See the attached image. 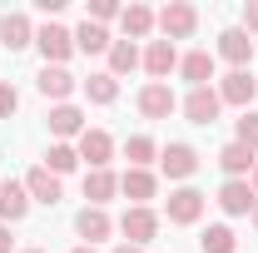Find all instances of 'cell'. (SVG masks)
I'll return each mask as SVG.
<instances>
[{"mask_svg": "<svg viewBox=\"0 0 258 253\" xmlns=\"http://www.w3.org/2000/svg\"><path fill=\"white\" fill-rule=\"evenodd\" d=\"M253 95H258V80L248 75V70H233V75H224V85H219V99L224 104H253Z\"/></svg>", "mask_w": 258, "mask_h": 253, "instance_id": "obj_7", "label": "cell"}, {"mask_svg": "<svg viewBox=\"0 0 258 253\" xmlns=\"http://www.w3.org/2000/svg\"><path fill=\"white\" fill-rule=\"evenodd\" d=\"M179 70H184V80L199 90V85H209V80H214V55H209V50H189V55L179 60Z\"/></svg>", "mask_w": 258, "mask_h": 253, "instance_id": "obj_21", "label": "cell"}, {"mask_svg": "<svg viewBox=\"0 0 258 253\" xmlns=\"http://www.w3.org/2000/svg\"><path fill=\"white\" fill-rule=\"evenodd\" d=\"M35 85H40V95H45V99H64L70 90H75V75H70L64 65H45Z\"/></svg>", "mask_w": 258, "mask_h": 253, "instance_id": "obj_18", "label": "cell"}, {"mask_svg": "<svg viewBox=\"0 0 258 253\" xmlns=\"http://www.w3.org/2000/svg\"><path fill=\"white\" fill-rule=\"evenodd\" d=\"M219 55H224L228 65L243 70V65L253 60V40H248V30H224V35H219Z\"/></svg>", "mask_w": 258, "mask_h": 253, "instance_id": "obj_16", "label": "cell"}, {"mask_svg": "<svg viewBox=\"0 0 258 253\" xmlns=\"http://www.w3.org/2000/svg\"><path fill=\"white\" fill-rule=\"evenodd\" d=\"M204 219V194L199 189H174L169 194V223H199Z\"/></svg>", "mask_w": 258, "mask_h": 253, "instance_id": "obj_8", "label": "cell"}, {"mask_svg": "<svg viewBox=\"0 0 258 253\" xmlns=\"http://www.w3.org/2000/svg\"><path fill=\"white\" fill-rule=\"evenodd\" d=\"M159 164H164L169 179H189L194 169H199V154H194V144H169L159 154Z\"/></svg>", "mask_w": 258, "mask_h": 253, "instance_id": "obj_13", "label": "cell"}, {"mask_svg": "<svg viewBox=\"0 0 258 253\" xmlns=\"http://www.w3.org/2000/svg\"><path fill=\"white\" fill-rule=\"evenodd\" d=\"M114 253H139V248H134V243H119V248H114Z\"/></svg>", "mask_w": 258, "mask_h": 253, "instance_id": "obj_35", "label": "cell"}, {"mask_svg": "<svg viewBox=\"0 0 258 253\" xmlns=\"http://www.w3.org/2000/svg\"><path fill=\"white\" fill-rule=\"evenodd\" d=\"M119 189L134 199V209H149V199H154V189H159V179H154L149 169H129L124 179H119Z\"/></svg>", "mask_w": 258, "mask_h": 253, "instance_id": "obj_15", "label": "cell"}, {"mask_svg": "<svg viewBox=\"0 0 258 253\" xmlns=\"http://www.w3.org/2000/svg\"><path fill=\"white\" fill-rule=\"evenodd\" d=\"M70 253H95V248H90V243H80V248H70Z\"/></svg>", "mask_w": 258, "mask_h": 253, "instance_id": "obj_36", "label": "cell"}, {"mask_svg": "<svg viewBox=\"0 0 258 253\" xmlns=\"http://www.w3.org/2000/svg\"><path fill=\"white\" fill-rule=\"evenodd\" d=\"M119 20H124V40H139V35L154 30V10H149V5H124Z\"/></svg>", "mask_w": 258, "mask_h": 253, "instance_id": "obj_23", "label": "cell"}, {"mask_svg": "<svg viewBox=\"0 0 258 253\" xmlns=\"http://www.w3.org/2000/svg\"><path fill=\"white\" fill-rule=\"evenodd\" d=\"M109 154H114V139L104 129H85L80 134V159H90V169H109Z\"/></svg>", "mask_w": 258, "mask_h": 253, "instance_id": "obj_9", "label": "cell"}, {"mask_svg": "<svg viewBox=\"0 0 258 253\" xmlns=\"http://www.w3.org/2000/svg\"><path fill=\"white\" fill-rule=\"evenodd\" d=\"M119 233H124V243L139 248V243H149V238L159 233V214H154V209H134V204H129L124 219H119Z\"/></svg>", "mask_w": 258, "mask_h": 253, "instance_id": "obj_1", "label": "cell"}, {"mask_svg": "<svg viewBox=\"0 0 258 253\" xmlns=\"http://www.w3.org/2000/svg\"><path fill=\"white\" fill-rule=\"evenodd\" d=\"M0 253H10V228L0 223Z\"/></svg>", "mask_w": 258, "mask_h": 253, "instance_id": "obj_34", "label": "cell"}, {"mask_svg": "<svg viewBox=\"0 0 258 253\" xmlns=\"http://www.w3.org/2000/svg\"><path fill=\"white\" fill-rule=\"evenodd\" d=\"M219 109H224V99H219V90H209V85L189 90V99H184L189 124H214V119H219Z\"/></svg>", "mask_w": 258, "mask_h": 253, "instance_id": "obj_4", "label": "cell"}, {"mask_svg": "<svg viewBox=\"0 0 258 253\" xmlns=\"http://www.w3.org/2000/svg\"><path fill=\"white\" fill-rule=\"evenodd\" d=\"M85 95L95 99V104H114V99H119V80H114L109 70H104V75H90V80H85Z\"/></svg>", "mask_w": 258, "mask_h": 253, "instance_id": "obj_27", "label": "cell"}, {"mask_svg": "<svg viewBox=\"0 0 258 253\" xmlns=\"http://www.w3.org/2000/svg\"><path fill=\"white\" fill-rule=\"evenodd\" d=\"M119 194V179L109 174V169H90L85 174V199H90V209H104V199H114Z\"/></svg>", "mask_w": 258, "mask_h": 253, "instance_id": "obj_17", "label": "cell"}, {"mask_svg": "<svg viewBox=\"0 0 258 253\" xmlns=\"http://www.w3.org/2000/svg\"><path fill=\"white\" fill-rule=\"evenodd\" d=\"M0 45H5V50H25V45H35V30H30V20H25L20 10H10V15L0 20Z\"/></svg>", "mask_w": 258, "mask_h": 253, "instance_id": "obj_14", "label": "cell"}, {"mask_svg": "<svg viewBox=\"0 0 258 253\" xmlns=\"http://www.w3.org/2000/svg\"><path fill=\"white\" fill-rule=\"evenodd\" d=\"M15 109H20V95H15V85H5V80H0V119H10Z\"/></svg>", "mask_w": 258, "mask_h": 253, "instance_id": "obj_31", "label": "cell"}, {"mask_svg": "<svg viewBox=\"0 0 258 253\" xmlns=\"http://www.w3.org/2000/svg\"><path fill=\"white\" fill-rule=\"evenodd\" d=\"M194 25H199V10H194V5H184V0H169V5L159 10L164 40H184V35H194Z\"/></svg>", "mask_w": 258, "mask_h": 253, "instance_id": "obj_2", "label": "cell"}, {"mask_svg": "<svg viewBox=\"0 0 258 253\" xmlns=\"http://www.w3.org/2000/svg\"><path fill=\"white\" fill-rule=\"evenodd\" d=\"M243 20H248V30L258 35V0H248V10H243Z\"/></svg>", "mask_w": 258, "mask_h": 253, "instance_id": "obj_33", "label": "cell"}, {"mask_svg": "<svg viewBox=\"0 0 258 253\" xmlns=\"http://www.w3.org/2000/svg\"><path fill=\"white\" fill-rule=\"evenodd\" d=\"M219 164H224L228 179H243V174L253 169V149H243V144L233 139V144H224V149H219Z\"/></svg>", "mask_w": 258, "mask_h": 253, "instance_id": "obj_22", "label": "cell"}, {"mask_svg": "<svg viewBox=\"0 0 258 253\" xmlns=\"http://www.w3.org/2000/svg\"><path fill=\"white\" fill-rule=\"evenodd\" d=\"M253 228H258V209H253Z\"/></svg>", "mask_w": 258, "mask_h": 253, "instance_id": "obj_38", "label": "cell"}, {"mask_svg": "<svg viewBox=\"0 0 258 253\" xmlns=\"http://www.w3.org/2000/svg\"><path fill=\"white\" fill-rule=\"evenodd\" d=\"M253 194H258V164H253Z\"/></svg>", "mask_w": 258, "mask_h": 253, "instance_id": "obj_37", "label": "cell"}, {"mask_svg": "<svg viewBox=\"0 0 258 253\" xmlns=\"http://www.w3.org/2000/svg\"><path fill=\"white\" fill-rule=\"evenodd\" d=\"M219 209H224V214H233V219H238V214H253V209H258L253 184H248V179H228L224 189H219Z\"/></svg>", "mask_w": 258, "mask_h": 253, "instance_id": "obj_6", "label": "cell"}, {"mask_svg": "<svg viewBox=\"0 0 258 253\" xmlns=\"http://www.w3.org/2000/svg\"><path fill=\"white\" fill-rule=\"evenodd\" d=\"M90 15H95V25H104V20H114V15H119V5H114V0H95V5H90Z\"/></svg>", "mask_w": 258, "mask_h": 253, "instance_id": "obj_32", "label": "cell"}, {"mask_svg": "<svg viewBox=\"0 0 258 253\" xmlns=\"http://www.w3.org/2000/svg\"><path fill=\"white\" fill-rule=\"evenodd\" d=\"M199 248H204V253H233V248H238V238H233L228 223H209L204 238H199Z\"/></svg>", "mask_w": 258, "mask_h": 253, "instance_id": "obj_25", "label": "cell"}, {"mask_svg": "<svg viewBox=\"0 0 258 253\" xmlns=\"http://www.w3.org/2000/svg\"><path fill=\"white\" fill-rule=\"evenodd\" d=\"M35 45H40L45 65H64L70 50H75V35L64 30V25H45V30H35Z\"/></svg>", "mask_w": 258, "mask_h": 253, "instance_id": "obj_3", "label": "cell"}, {"mask_svg": "<svg viewBox=\"0 0 258 253\" xmlns=\"http://www.w3.org/2000/svg\"><path fill=\"white\" fill-rule=\"evenodd\" d=\"M134 65H139V45H134V40H114V45H109V75L119 80Z\"/></svg>", "mask_w": 258, "mask_h": 253, "instance_id": "obj_26", "label": "cell"}, {"mask_svg": "<svg viewBox=\"0 0 258 253\" xmlns=\"http://www.w3.org/2000/svg\"><path fill=\"white\" fill-rule=\"evenodd\" d=\"M174 109H179V99H174V90H169L164 80H154V85L139 90V114H149V119H169Z\"/></svg>", "mask_w": 258, "mask_h": 253, "instance_id": "obj_5", "label": "cell"}, {"mask_svg": "<svg viewBox=\"0 0 258 253\" xmlns=\"http://www.w3.org/2000/svg\"><path fill=\"white\" fill-rule=\"evenodd\" d=\"M238 144L258 154V114H243V119H238Z\"/></svg>", "mask_w": 258, "mask_h": 253, "instance_id": "obj_30", "label": "cell"}, {"mask_svg": "<svg viewBox=\"0 0 258 253\" xmlns=\"http://www.w3.org/2000/svg\"><path fill=\"white\" fill-rule=\"evenodd\" d=\"M50 129H55L60 139H70V134H85V114H80L75 104H55V109H50Z\"/></svg>", "mask_w": 258, "mask_h": 253, "instance_id": "obj_24", "label": "cell"}, {"mask_svg": "<svg viewBox=\"0 0 258 253\" xmlns=\"http://www.w3.org/2000/svg\"><path fill=\"white\" fill-rule=\"evenodd\" d=\"M25 253H45V248H25Z\"/></svg>", "mask_w": 258, "mask_h": 253, "instance_id": "obj_39", "label": "cell"}, {"mask_svg": "<svg viewBox=\"0 0 258 253\" xmlns=\"http://www.w3.org/2000/svg\"><path fill=\"white\" fill-rule=\"evenodd\" d=\"M124 154H129V169H149L159 149H154V139H149V134H134V139L124 144Z\"/></svg>", "mask_w": 258, "mask_h": 253, "instance_id": "obj_28", "label": "cell"}, {"mask_svg": "<svg viewBox=\"0 0 258 253\" xmlns=\"http://www.w3.org/2000/svg\"><path fill=\"white\" fill-rule=\"evenodd\" d=\"M25 194H30L35 204H50V209H55V204H60V179L40 164V169H30V174H25Z\"/></svg>", "mask_w": 258, "mask_h": 253, "instance_id": "obj_11", "label": "cell"}, {"mask_svg": "<svg viewBox=\"0 0 258 253\" xmlns=\"http://www.w3.org/2000/svg\"><path fill=\"white\" fill-rule=\"evenodd\" d=\"M75 228H80V238H85V243L95 248L99 238H109V228H114V219H109L104 209H90V204H85V209H80V219H75Z\"/></svg>", "mask_w": 258, "mask_h": 253, "instance_id": "obj_12", "label": "cell"}, {"mask_svg": "<svg viewBox=\"0 0 258 253\" xmlns=\"http://www.w3.org/2000/svg\"><path fill=\"white\" fill-rule=\"evenodd\" d=\"M25 214H30V194H25V184L5 179V184H0V219H5V223H20Z\"/></svg>", "mask_w": 258, "mask_h": 253, "instance_id": "obj_10", "label": "cell"}, {"mask_svg": "<svg viewBox=\"0 0 258 253\" xmlns=\"http://www.w3.org/2000/svg\"><path fill=\"white\" fill-rule=\"evenodd\" d=\"M109 30L104 25H95V20H85L80 30H75V50H85V55H109Z\"/></svg>", "mask_w": 258, "mask_h": 253, "instance_id": "obj_20", "label": "cell"}, {"mask_svg": "<svg viewBox=\"0 0 258 253\" xmlns=\"http://www.w3.org/2000/svg\"><path fill=\"white\" fill-rule=\"evenodd\" d=\"M80 164V149H70V144H50V154H45V169L60 179V174H70Z\"/></svg>", "mask_w": 258, "mask_h": 253, "instance_id": "obj_29", "label": "cell"}, {"mask_svg": "<svg viewBox=\"0 0 258 253\" xmlns=\"http://www.w3.org/2000/svg\"><path fill=\"white\" fill-rule=\"evenodd\" d=\"M174 65H179V50H174V40H154V45L144 50V70H149L154 80H164Z\"/></svg>", "mask_w": 258, "mask_h": 253, "instance_id": "obj_19", "label": "cell"}]
</instances>
